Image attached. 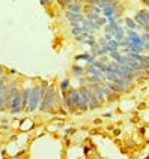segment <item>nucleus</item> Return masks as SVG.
<instances>
[{"label":"nucleus","mask_w":149,"mask_h":159,"mask_svg":"<svg viewBox=\"0 0 149 159\" xmlns=\"http://www.w3.org/2000/svg\"><path fill=\"white\" fill-rule=\"evenodd\" d=\"M45 93V87L41 86H35L30 89V96H29V104H27V110L29 111H35L36 108L39 107V102Z\"/></svg>","instance_id":"nucleus-1"},{"label":"nucleus","mask_w":149,"mask_h":159,"mask_svg":"<svg viewBox=\"0 0 149 159\" xmlns=\"http://www.w3.org/2000/svg\"><path fill=\"white\" fill-rule=\"evenodd\" d=\"M53 101H54V89L48 87L45 90L44 96H42V102H41V111H50L53 108Z\"/></svg>","instance_id":"nucleus-2"},{"label":"nucleus","mask_w":149,"mask_h":159,"mask_svg":"<svg viewBox=\"0 0 149 159\" xmlns=\"http://www.w3.org/2000/svg\"><path fill=\"white\" fill-rule=\"evenodd\" d=\"M9 107H11V111L12 114H18L24 107H23V99H21V93L15 92L12 98H11V102H9Z\"/></svg>","instance_id":"nucleus-3"},{"label":"nucleus","mask_w":149,"mask_h":159,"mask_svg":"<svg viewBox=\"0 0 149 159\" xmlns=\"http://www.w3.org/2000/svg\"><path fill=\"white\" fill-rule=\"evenodd\" d=\"M80 92V110H88L89 107V101H90V95H89V92H90V89L88 87H83L79 90Z\"/></svg>","instance_id":"nucleus-4"},{"label":"nucleus","mask_w":149,"mask_h":159,"mask_svg":"<svg viewBox=\"0 0 149 159\" xmlns=\"http://www.w3.org/2000/svg\"><path fill=\"white\" fill-rule=\"evenodd\" d=\"M134 21H137L140 27L149 26V12L148 11H139L134 17Z\"/></svg>","instance_id":"nucleus-5"},{"label":"nucleus","mask_w":149,"mask_h":159,"mask_svg":"<svg viewBox=\"0 0 149 159\" xmlns=\"http://www.w3.org/2000/svg\"><path fill=\"white\" fill-rule=\"evenodd\" d=\"M68 95H70V101H71V105H72V111H74L75 108L80 107V92L75 90V89H70Z\"/></svg>","instance_id":"nucleus-6"},{"label":"nucleus","mask_w":149,"mask_h":159,"mask_svg":"<svg viewBox=\"0 0 149 159\" xmlns=\"http://www.w3.org/2000/svg\"><path fill=\"white\" fill-rule=\"evenodd\" d=\"M89 3L101 9L108 8V6H118V0H89Z\"/></svg>","instance_id":"nucleus-7"},{"label":"nucleus","mask_w":149,"mask_h":159,"mask_svg":"<svg viewBox=\"0 0 149 159\" xmlns=\"http://www.w3.org/2000/svg\"><path fill=\"white\" fill-rule=\"evenodd\" d=\"M75 60H86L89 65H94V63L97 62V56H94V54H80V56H75Z\"/></svg>","instance_id":"nucleus-8"},{"label":"nucleus","mask_w":149,"mask_h":159,"mask_svg":"<svg viewBox=\"0 0 149 159\" xmlns=\"http://www.w3.org/2000/svg\"><path fill=\"white\" fill-rule=\"evenodd\" d=\"M123 38H125V29H123L122 26H119V24H118L116 30H114L113 39L114 41H118V42H121V41H123Z\"/></svg>","instance_id":"nucleus-9"},{"label":"nucleus","mask_w":149,"mask_h":159,"mask_svg":"<svg viewBox=\"0 0 149 159\" xmlns=\"http://www.w3.org/2000/svg\"><path fill=\"white\" fill-rule=\"evenodd\" d=\"M65 17L68 18L70 21H77V23H81V21H84V17H83V14H74V12H65Z\"/></svg>","instance_id":"nucleus-10"},{"label":"nucleus","mask_w":149,"mask_h":159,"mask_svg":"<svg viewBox=\"0 0 149 159\" xmlns=\"http://www.w3.org/2000/svg\"><path fill=\"white\" fill-rule=\"evenodd\" d=\"M66 8H68V11H70V12H74V14H81V11H83L81 3H80V2H75V0H74L71 5H68Z\"/></svg>","instance_id":"nucleus-11"},{"label":"nucleus","mask_w":149,"mask_h":159,"mask_svg":"<svg viewBox=\"0 0 149 159\" xmlns=\"http://www.w3.org/2000/svg\"><path fill=\"white\" fill-rule=\"evenodd\" d=\"M105 50L110 53V51H116V50H119V47H121V44L118 42V41H114V39H112V41H107V44L104 45Z\"/></svg>","instance_id":"nucleus-12"},{"label":"nucleus","mask_w":149,"mask_h":159,"mask_svg":"<svg viewBox=\"0 0 149 159\" xmlns=\"http://www.w3.org/2000/svg\"><path fill=\"white\" fill-rule=\"evenodd\" d=\"M29 96H30V89H23L21 92V99H23V107L27 108V104H29Z\"/></svg>","instance_id":"nucleus-13"},{"label":"nucleus","mask_w":149,"mask_h":159,"mask_svg":"<svg viewBox=\"0 0 149 159\" xmlns=\"http://www.w3.org/2000/svg\"><path fill=\"white\" fill-rule=\"evenodd\" d=\"M103 15H104L105 18L114 17V15H116V6H108V8H104L103 9Z\"/></svg>","instance_id":"nucleus-14"},{"label":"nucleus","mask_w":149,"mask_h":159,"mask_svg":"<svg viewBox=\"0 0 149 159\" xmlns=\"http://www.w3.org/2000/svg\"><path fill=\"white\" fill-rule=\"evenodd\" d=\"M94 90V93L97 95V98L99 99V102H104V90H103V87H98V86H95V87L92 89Z\"/></svg>","instance_id":"nucleus-15"},{"label":"nucleus","mask_w":149,"mask_h":159,"mask_svg":"<svg viewBox=\"0 0 149 159\" xmlns=\"http://www.w3.org/2000/svg\"><path fill=\"white\" fill-rule=\"evenodd\" d=\"M125 23H127V27H128V29H130V30H137V29H139V27L140 26H137V24H136V21H134V18H125Z\"/></svg>","instance_id":"nucleus-16"},{"label":"nucleus","mask_w":149,"mask_h":159,"mask_svg":"<svg viewBox=\"0 0 149 159\" xmlns=\"http://www.w3.org/2000/svg\"><path fill=\"white\" fill-rule=\"evenodd\" d=\"M72 74H74V75H83V74H86V69L79 66V65H74V66H72Z\"/></svg>","instance_id":"nucleus-17"},{"label":"nucleus","mask_w":149,"mask_h":159,"mask_svg":"<svg viewBox=\"0 0 149 159\" xmlns=\"http://www.w3.org/2000/svg\"><path fill=\"white\" fill-rule=\"evenodd\" d=\"M62 98H63L65 105H66L71 111H72V105H71V101H70V95H68V92H66V90H65V92H62Z\"/></svg>","instance_id":"nucleus-18"},{"label":"nucleus","mask_w":149,"mask_h":159,"mask_svg":"<svg viewBox=\"0 0 149 159\" xmlns=\"http://www.w3.org/2000/svg\"><path fill=\"white\" fill-rule=\"evenodd\" d=\"M99 17H101V15L95 14L94 11H89L88 14H86V20H89V21H97V20H98Z\"/></svg>","instance_id":"nucleus-19"},{"label":"nucleus","mask_w":149,"mask_h":159,"mask_svg":"<svg viewBox=\"0 0 149 159\" xmlns=\"http://www.w3.org/2000/svg\"><path fill=\"white\" fill-rule=\"evenodd\" d=\"M105 23H107V18H105V17H99L97 21H95V29H97V30H98V29H101Z\"/></svg>","instance_id":"nucleus-20"},{"label":"nucleus","mask_w":149,"mask_h":159,"mask_svg":"<svg viewBox=\"0 0 149 159\" xmlns=\"http://www.w3.org/2000/svg\"><path fill=\"white\" fill-rule=\"evenodd\" d=\"M107 87L110 89V90H113V92H118V93H121V92H123V90H125V89H122L121 86H118V84H114V83L107 84Z\"/></svg>","instance_id":"nucleus-21"},{"label":"nucleus","mask_w":149,"mask_h":159,"mask_svg":"<svg viewBox=\"0 0 149 159\" xmlns=\"http://www.w3.org/2000/svg\"><path fill=\"white\" fill-rule=\"evenodd\" d=\"M140 63H142V66H143V69L148 71L149 69V56H142Z\"/></svg>","instance_id":"nucleus-22"},{"label":"nucleus","mask_w":149,"mask_h":159,"mask_svg":"<svg viewBox=\"0 0 149 159\" xmlns=\"http://www.w3.org/2000/svg\"><path fill=\"white\" fill-rule=\"evenodd\" d=\"M84 44H88L89 47H92V45L95 44V36L92 35V33H89L88 38H86V41H84Z\"/></svg>","instance_id":"nucleus-23"},{"label":"nucleus","mask_w":149,"mask_h":159,"mask_svg":"<svg viewBox=\"0 0 149 159\" xmlns=\"http://www.w3.org/2000/svg\"><path fill=\"white\" fill-rule=\"evenodd\" d=\"M88 32H81L79 36H75V41H79V42H84L86 41V38H88Z\"/></svg>","instance_id":"nucleus-24"},{"label":"nucleus","mask_w":149,"mask_h":159,"mask_svg":"<svg viewBox=\"0 0 149 159\" xmlns=\"http://www.w3.org/2000/svg\"><path fill=\"white\" fill-rule=\"evenodd\" d=\"M108 56L112 57V60H118V59H119L122 54L119 53V50H116V51H110V53H108Z\"/></svg>","instance_id":"nucleus-25"},{"label":"nucleus","mask_w":149,"mask_h":159,"mask_svg":"<svg viewBox=\"0 0 149 159\" xmlns=\"http://www.w3.org/2000/svg\"><path fill=\"white\" fill-rule=\"evenodd\" d=\"M60 89H62V92L68 90V89H70V80H63L60 83Z\"/></svg>","instance_id":"nucleus-26"},{"label":"nucleus","mask_w":149,"mask_h":159,"mask_svg":"<svg viewBox=\"0 0 149 159\" xmlns=\"http://www.w3.org/2000/svg\"><path fill=\"white\" fill-rule=\"evenodd\" d=\"M71 32H72V35H74V36H79L80 33H81V32H83V27H81V26L72 27V30H71Z\"/></svg>","instance_id":"nucleus-27"},{"label":"nucleus","mask_w":149,"mask_h":159,"mask_svg":"<svg viewBox=\"0 0 149 159\" xmlns=\"http://www.w3.org/2000/svg\"><path fill=\"white\" fill-rule=\"evenodd\" d=\"M57 2L60 3L62 6H68V5H71V3H72L74 0H57Z\"/></svg>","instance_id":"nucleus-28"},{"label":"nucleus","mask_w":149,"mask_h":159,"mask_svg":"<svg viewBox=\"0 0 149 159\" xmlns=\"http://www.w3.org/2000/svg\"><path fill=\"white\" fill-rule=\"evenodd\" d=\"M39 3H41L42 6H48V5L53 3V0H39Z\"/></svg>","instance_id":"nucleus-29"},{"label":"nucleus","mask_w":149,"mask_h":159,"mask_svg":"<svg viewBox=\"0 0 149 159\" xmlns=\"http://www.w3.org/2000/svg\"><path fill=\"white\" fill-rule=\"evenodd\" d=\"M142 39H143V42H149V33H145V35H142Z\"/></svg>","instance_id":"nucleus-30"},{"label":"nucleus","mask_w":149,"mask_h":159,"mask_svg":"<svg viewBox=\"0 0 149 159\" xmlns=\"http://www.w3.org/2000/svg\"><path fill=\"white\" fill-rule=\"evenodd\" d=\"M104 39H105V41H112V39H113V35H110V33H105V35H104Z\"/></svg>","instance_id":"nucleus-31"},{"label":"nucleus","mask_w":149,"mask_h":159,"mask_svg":"<svg viewBox=\"0 0 149 159\" xmlns=\"http://www.w3.org/2000/svg\"><path fill=\"white\" fill-rule=\"evenodd\" d=\"M70 26L71 27H77V26H81L80 23H77V21H70Z\"/></svg>","instance_id":"nucleus-32"},{"label":"nucleus","mask_w":149,"mask_h":159,"mask_svg":"<svg viewBox=\"0 0 149 159\" xmlns=\"http://www.w3.org/2000/svg\"><path fill=\"white\" fill-rule=\"evenodd\" d=\"M143 50H149V42H143Z\"/></svg>","instance_id":"nucleus-33"},{"label":"nucleus","mask_w":149,"mask_h":159,"mask_svg":"<svg viewBox=\"0 0 149 159\" xmlns=\"http://www.w3.org/2000/svg\"><path fill=\"white\" fill-rule=\"evenodd\" d=\"M143 3H145V6H146V8H149V0H143Z\"/></svg>","instance_id":"nucleus-34"},{"label":"nucleus","mask_w":149,"mask_h":159,"mask_svg":"<svg viewBox=\"0 0 149 159\" xmlns=\"http://www.w3.org/2000/svg\"><path fill=\"white\" fill-rule=\"evenodd\" d=\"M143 30H145L146 33H149V26H145V27H143Z\"/></svg>","instance_id":"nucleus-35"},{"label":"nucleus","mask_w":149,"mask_h":159,"mask_svg":"<svg viewBox=\"0 0 149 159\" xmlns=\"http://www.w3.org/2000/svg\"><path fill=\"white\" fill-rule=\"evenodd\" d=\"M79 2H80V3H88L89 0H79Z\"/></svg>","instance_id":"nucleus-36"},{"label":"nucleus","mask_w":149,"mask_h":159,"mask_svg":"<svg viewBox=\"0 0 149 159\" xmlns=\"http://www.w3.org/2000/svg\"><path fill=\"white\" fill-rule=\"evenodd\" d=\"M0 74H2V69H0Z\"/></svg>","instance_id":"nucleus-37"}]
</instances>
